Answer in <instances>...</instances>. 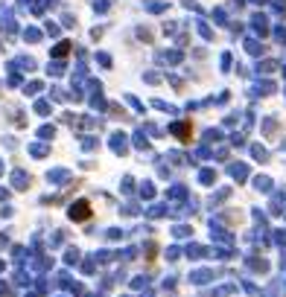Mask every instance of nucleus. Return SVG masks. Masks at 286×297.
Returning a JSON list of instances; mask_svg holds the SVG:
<instances>
[{
	"mask_svg": "<svg viewBox=\"0 0 286 297\" xmlns=\"http://www.w3.org/2000/svg\"><path fill=\"white\" fill-rule=\"evenodd\" d=\"M88 210H91V207H88V201H82V204H76V210H70V216L82 222V219H88Z\"/></svg>",
	"mask_w": 286,
	"mask_h": 297,
	"instance_id": "f257e3e1",
	"label": "nucleus"
}]
</instances>
